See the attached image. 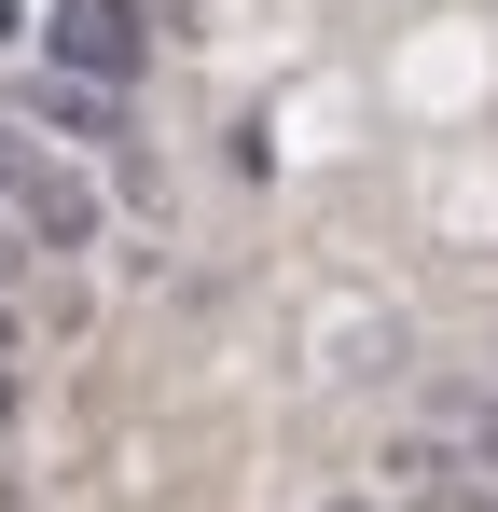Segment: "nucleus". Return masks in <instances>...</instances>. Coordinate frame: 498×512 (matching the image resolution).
<instances>
[{"instance_id":"f257e3e1","label":"nucleus","mask_w":498,"mask_h":512,"mask_svg":"<svg viewBox=\"0 0 498 512\" xmlns=\"http://www.w3.org/2000/svg\"><path fill=\"white\" fill-rule=\"evenodd\" d=\"M0 222H14L42 263H83L97 236H111V194H97L70 153H28V167H14V194H0Z\"/></svg>"},{"instance_id":"f03ea898","label":"nucleus","mask_w":498,"mask_h":512,"mask_svg":"<svg viewBox=\"0 0 498 512\" xmlns=\"http://www.w3.org/2000/svg\"><path fill=\"white\" fill-rule=\"evenodd\" d=\"M42 42H56V70H70V84H139V70H153V14H139V0H56V14H42Z\"/></svg>"},{"instance_id":"7ed1b4c3","label":"nucleus","mask_w":498,"mask_h":512,"mask_svg":"<svg viewBox=\"0 0 498 512\" xmlns=\"http://www.w3.org/2000/svg\"><path fill=\"white\" fill-rule=\"evenodd\" d=\"M374 471H388V499H402V512H498V485L457 457V443H429V429H415V443H388Z\"/></svg>"},{"instance_id":"20e7f679","label":"nucleus","mask_w":498,"mask_h":512,"mask_svg":"<svg viewBox=\"0 0 498 512\" xmlns=\"http://www.w3.org/2000/svg\"><path fill=\"white\" fill-rule=\"evenodd\" d=\"M42 125H56V139H83V153H111V139H125V97L56 70V84H42Z\"/></svg>"},{"instance_id":"39448f33","label":"nucleus","mask_w":498,"mask_h":512,"mask_svg":"<svg viewBox=\"0 0 498 512\" xmlns=\"http://www.w3.org/2000/svg\"><path fill=\"white\" fill-rule=\"evenodd\" d=\"M429 443H457V457H471V471L498 485V388H457V402L429 416Z\"/></svg>"},{"instance_id":"423d86ee","label":"nucleus","mask_w":498,"mask_h":512,"mask_svg":"<svg viewBox=\"0 0 498 512\" xmlns=\"http://www.w3.org/2000/svg\"><path fill=\"white\" fill-rule=\"evenodd\" d=\"M28 263H42V250H28V236L0 222V305H14V277H28Z\"/></svg>"},{"instance_id":"0eeeda50","label":"nucleus","mask_w":498,"mask_h":512,"mask_svg":"<svg viewBox=\"0 0 498 512\" xmlns=\"http://www.w3.org/2000/svg\"><path fill=\"white\" fill-rule=\"evenodd\" d=\"M14 416H28V374H14V360H0V429H14Z\"/></svg>"},{"instance_id":"6e6552de","label":"nucleus","mask_w":498,"mask_h":512,"mask_svg":"<svg viewBox=\"0 0 498 512\" xmlns=\"http://www.w3.org/2000/svg\"><path fill=\"white\" fill-rule=\"evenodd\" d=\"M0 360H14V305H0Z\"/></svg>"}]
</instances>
